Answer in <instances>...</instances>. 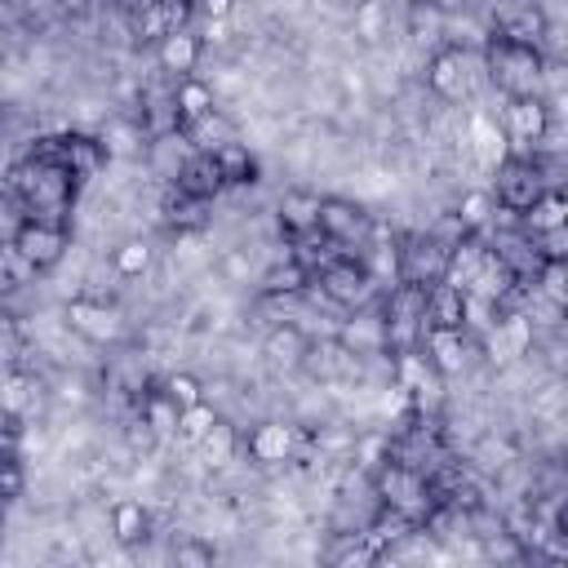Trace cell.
<instances>
[{
  "label": "cell",
  "mask_w": 568,
  "mask_h": 568,
  "mask_svg": "<svg viewBox=\"0 0 568 568\" xmlns=\"http://www.w3.org/2000/svg\"><path fill=\"white\" fill-rule=\"evenodd\" d=\"M306 333L297 328V324H271L266 328V337L257 342V351H262V364L271 368V373H297V364H302V355H306Z\"/></svg>",
  "instance_id": "14"
},
{
  "label": "cell",
  "mask_w": 568,
  "mask_h": 568,
  "mask_svg": "<svg viewBox=\"0 0 568 568\" xmlns=\"http://www.w3.org/2000/svg\"><path fill=\"white\" fill-rule=\"evenodd\" d=\"M4 426H13V417H9L4 408H0V430H4Z\"/></svg>",
  "instance_id": "44"
},
{
  "label": "cell",
  "mask_w": 568,
  "mask_h": 568,
  "mask_svg": "<svg viewBox=\"0 0 568 568\" xmlns=\"http://www.w3.org/2000/svg\"><path fill=\"white\" fill-rule=\"evenodd\" d=\"M191 9L200 18H231L235 13V0H191Z\"/></svg>",
  "instance_id": "42"
},
{
  "label": "cell",
  "mask_w": 568,
  "mask_h": 568,
  "mask_svg": "<svg viewBox=\"0 0 568 568\" xmlns=\"http://www.w3.org/2000/svg\"><path fill=\"white\" fill-rule=\"evenodd\" d=\"M213 160H217V173H222L226 186H253L257 151H248L240 138H235V142H222V146L213 151Z\"/></svg>",
  "instance_id": "24"
},
{
  "label": "cell",
  "mask_w": 568,
  "mask_h": 568,
  "mask_svg": "<svg viewBox=\"0 0 568 568\" xmlns=\"http://www.w3.org/2000/svg\"><path fill=\"white\" fill-rule=\"evenodd\" d=\"M453 209H457V217H462L470 231H479V226L488 222V213H493V191H488V186H470V191L457 195Z\"/></svg>",
  "instance_id": "35"
},
{
  "label": "cell",
  "mask_w": 568,
  "mask_h": 568,
  "mask_svg": "<svg viewBox=\"0 0 568 568\" xmlns=\"http://www.w3.org/2000/svg\"><path fill=\"white\" fill-rule=\"evenodd\" d=\"M191 151H195V146H191V138H186L182 124L169 129V133L146 138V169H151V178H155V182H173Z\"/></svg>",
  "instance_id": "16"
},
{
  "label": "cell",
  "mask_w": 568,
  "mask_h": 568,
  "mask_svg": "<svg viewBox=\"0 0 568 568\" xmlns=\"http://www.w3.org/2000/svg\"><path fill=\"white\" fill-rule=\"evenodd\" d=\"M186 129V138H191V146L195 151H217L222 142H235L240 138V120L235 115H226L222 106H213V111H204V115H195L191 124H182Z\"/></svg>",
  "instance_id": "21"
},
{
  "label": "cell",
  "mask_w": 568,
  "mask_h": 568,
  "mask_svg": "<svg viewBox=\"0 0 568 568\" xmlns=\"http://www.w3.org/2000/svg\"><path fill=\"white\" fill-rule=\"evenodd\" d=\"M93 138L102 142L106 160H138V155H142V142H146V133H142V124H138V115H115V111L98 124V133H93Z\"/></svg>",
  "instance_id": "18"
},
{
  "label": "cell",
  "mask_w": 568,
  "mask_h": 568,
  "mask_svg": "<svg viewBox=\"0 0 568 568\" xmlns=\"http://www.w3.org/2000/svg\"><path fill=\"white\" fill-rule=\"evenodd\" d=\"M390 359H395V382H399L404 390H417V386H426L430 377H439L435 364H430L426 355H417V351H395Z\"/></svg>",
  "instance_id": "34"
},
{
  "label": "cell",
  "mask_w": 568,
  "mask_h": 568,
  "mask_svg": "<svg viewBox=\"0 0 568 568\" xmlns=\"http://www.w3.org/2000/svg\"><path fill=\"white\" fill-rule=\"evenodd\" d=\"M386 457H390V435H386V430H373V426H368V430H355L351 462H355L359 470H368V475H373Z\"/></svg>",
  "instance_id": "31"
},
{
  "label": "cell",
  "mask_w": 568,
  "mask_h": 568,
  "mask_svg": "<svg viewBox=\"0 0 568 568\" xmlns=\"http://www.w3.org/2000/svg\"><path fill=\"white\" fill-rule=\"evenodd\" d=\"M368 226H373V213H364L359 200H351V195H320V231H324L333 244H342V248L355 244V248L364 253Z\"/></svg>",
  "instance_id": "5"
},
{
  "label": "cell",
  "mask_w": 568,
  "mask_h": 568,
  "mask_svg": "<svg viewBox=\"0 0 568 568\" xmlns=\"http://www.w3.org/2000/svg\"><path fill=\"white\" fill-rule=\"evenodd\" d=\"M430 4H435L439 13H462V9H470L475 0H430Z\"/></svg>",
  "instance_id": "43"
},
{
  "label": "cell",
  "mask_w": 568,
  "mask_h": 568,
  "mask_svg": "<svg viewBox=\"0 0 568 568\" xmlns=\"http://www.w3.org/2000/svg\"><path fill=\"white\" fill-rule=\"evenodd\" d=\"M426 89L439 98V102H466L470 98V53L466 49H453V44H439L430 58H426Z\"/></svg>",
  "instance_id": "6"
},
{
  "label": "cell",
  "mask_w": 568,
  "mask_h": 568,
  "mask_svg": "<svg viewBox=\"0 0 568 568\" xmlns=\"http://www.w3.org/2000/svg\"><path fill=\"white\" fill-rule=\"evenodd\" d=\"M111 262L120 271V280H142L151 266H155V248L146 235H124L115 248H111Z\"/></svg>",
  "instance_id": "26"
},
{
  "label": "cell",
  "mask_w": 568,
  "mask_h": 568,
  "mask_svg": "<svg viewBox=\"0 0 568 568\" xmlns=\"http://www.w3.org/2000/svg\"><path fill=\"white\" fill-rule=\"evenodd\" d=\"M257 284H262V293H302L306 284H311V271L302 266V262H275V266H266L262 275H257Z\"/></svg>",
  "instance_id": "30"
},
{
  "label": "cell",
  "mask_w": 568,
  "mask_h": 568,
  "mask_svg": "<svg viewBox=\"0 0 568 568\" xmlns=\"http://www.w3.org/2000/svg\"><path fill=\"white\" fill-rule=\"evenodd\" d=\"M532 240H537V253H541V262H546V257H564V253H568V226L541 231V235H532Z\"/></svg>",
  "instance_id": "41"
},
{
  "label": "cell",
  "mask_w": 568,
  "mask_h": 568,
  "mask_svg": "<svg viewBox=\"0 0 568 568\" xmlns=\"http://www.w3.org/2000/svg\"><path fill=\"white\" fill-rule=\"evenodd\" d=\"M422 342H426V359L435 364L439 377L466 373V364H470V355H475V346L466 342V328H439V324H430V328L422 333Z\"/></svg>",
  "instance_id": "12"
},
{
  "label": "cell",
  "mask_w": 568,
  "mask_h": 568,
  "mask_svg": "<svg viewBox=\"0 0 568 568\" xmlns=\"http://www.w3.org/2000/svg\"><path fill=\"white\" fill-rule=\"evenodd\" d=\"M293 444H297V422H284V417H262L248 430V457L271 470L293 462Z\"/></svg>",
  "instance_id": "11"
},
{
  "label": "cell",
  "mask_w": 568,
  "mask_h": 568,
  "mask_svg": "<svg viewBox=\"0 0 568 568\" xmlns=\"http://www.w3.org/2000/svg\"><path fill=\"white\" fill-rule=\"evenodd\" d=\"M373 493H377L382 506L399 510V515L413 519V524H422V519L430 515V506H435V493H430L426 475L413 470V466H399V462H390V457L373 470Z\"/></svg>",
  "instance_id": "1"
},
{
  "label": "cell",
  "mask_w": 568,
  "mask_h": 568,
  "mask_svg": "<svg viewBox=\"0 0 568 568\" xmlns=\"http://www.w3.org/2000/svg\"><path fill=\"white\" fill-rule=\"evenodd\" d=\"M22 351V328H18V315L0 311V359H18Z\"/></svg>",
  "instance_id": "39"
},
{
  "label": "cell",
  "mask_w": 568,
  "mask_h": 568,
  "mask_svg": "<svg viewBox=\"0 0 568 568\" xmlns=\"http://www.w3.org/2000/svg\"><path fill=\"white\" fill-rule=\"evenodd\" d=\"M550 124V111L541 98H506L501 106V129H506V142L515 155H532L528 146L541 138V129Z\"/></svg>",
  "instance_id": "7"
},
{
  "label": "cell",
  "mask_w": 568,
  "mask_h": 568,
  "mask_svg": "<svg viewBox=\"0 0 568 568\" xmlns=\"http://www.w3.org/2000/svg\"><path fill=\"white\" fill-rule=\"evenodd\" d=\"M155 4H186V0H155Z\"/></svg>",
  "instance_id": "47"
},
{
  "label": "cell",
  "mask_w": 568,
  "mask_h": 568,
  "mask_svg": "<svg viewBox=\"0 0 568 568\" xmlns=\"http://www.w3.org/2000/svg\"><path fill=\"white\" fill-rule=\"evenodd\" d=\"M532 288L541 297H550L555 306H564L568 302V266H564V257H546L537 266V275H532Z\"/></svg>",
  "instance_id": "33"
},
{
  "label": "cell",
  "mask_w": 568,
  "mask_h": 568,
  "mask_svg": "<svg viewBox=\"0 0 568 568\" xmlns=\"http://www.w3.org/2000/svg\"><path fill=\"white\" fill-rule=\"evenodd\" d=\"M444 262H448V248L435 244L426 231H417V235L399 248V280H404V284H417V288H430V284H439Z\"/></svg>",
  "instance_id": "10"
},
{
  "label": "cell",
  "mask_w": 568,
  "mask_h": 568,
  "mask_svg": "<svg viewBox=\"0 0 568 568\" xmlns=\"http://www.w3.org/2000/svg\"><path fill=\"white\" fill-rule=\"evenodd\" d=\"M346 36H355L364 49L386 44V36H390V13H386V4H382V0L355 4V9H351V31H346Z\"/></svg>",
  "instance_id": "25"
},
{
  "label": "cell",
  "mask_w": 568,
  "mask_h": 568,
  "mask_svg": "<svg viewBox=\"0 0 568 568\" xmlns=\"http://www.w3.org/2000/svg\"><path fill=\"white\" fill-rule=\"evenodd\" d=\"M342 4H346V9H355V4H368V0H342Z\"/></svg>",
  "instance_id": "46"
},
{
  "label": "cell",
  "mask_w": 568,
  "mask_h": 568,
  "mask_svg": "<svg viewBox=\"0 0 568 568\" xmlns=\"http://www.w3.org/2000/svg\"><path fill=\"white\" fill-rule=\"evenodd\" d=\"M169 559H173L178 568H213L217 550H213V541H209L204 532H186V537H178V541H173Z\"/></svg>",
  "instance_id": "32"
},
{
  "label": "cell",
  "mask_w": 568,
  "mask_h": 568,
  "mask_svg": "<svg viewBox=\"0 0 568 568\" xmlns=\"http://www.w3.org/2000/svg\"><path fill=\"white\" fill-rule=\"evenodd\" d=\"M62 320H67L71 333H80L84 342H98V346L120 342L124 328H129V320H124V311L115 302H93V297H67L62 302Z\"/></svg>",
  "instance_id": "3"
},
{
  "label": "cell",
  "mask_w": 568,
  "mask_h": 568,
  "mask_svg": "<svg viewBox=\"0 0 568 568\" xmlns=\"http://www.w3.org/2000/svg\"><path fill=\"white\" fill-rule=\"evenodd\" d=\"M133 404H138V413L151 422V430H155L160 439H173V435H178V404H173L164 390H151V395L133 399Z\"/></svg>",
  "instance_id": "29"
},
{
  "label": "cell",
  "mask_w": 568,
  "mask_h": 568,
  "mask_svg": "<svg viewBox=\"0 0 568 568\" xmlns=\"http://www.w3.org/2000/svg\"><path fill=\"white\" fill-rule=\"evenodd\" d=\"M0 311H4V302H0Z\"/></svg>",
  "instance_id": "48"
},
{
  "label": "cell",
  "mask_w": 568,
  "mask_h": 568,
  "mask_svg": "<svg viewBox=\"0 0 568 568\" xmlns=\"http://www.w3.org/2000/svg\"><path fill=\"white\" fill-rule=\"evenodd\" d=\"M497 204H510V209H528L546 186H541V178H537V164H532V155H506L497 169Z\"/></svg>",
  "instance_id": "9"
},
{
  "label": "cell",
  "mask_w": 568,
  "mask_h": 568,
  "mask_svg": "<svg viewBox=\"0 0 568 568\" xmlns=\"http://www.w3.org/2000/svg\"><path fill=\"white\" fill-rule=\"evenodd\" d=\"M200 44H217V49H226L231 44V36H240L235 31V18H204V27H200Z\"/></svg>",
  "instance_id": "40"
},
{
  "label": "cell",
  "mask_w": 568,
  "mask_h": 568,
  "mask_svg": "<svg viewBox=\"0 0 568 568\" xmlns=\"http://www.w3.org/2000/svg\"><path fill=\"white\" fill-rule=\"evenodd\" d=\"M173 106H178V120H182V124H191L195 115L213 111V106H217V98H213L209 80H200V75H182V80L173 84Z\"/></svg>",
  "instance_id": "27"
},
{
  "label": "cell",
  "mask_w": 568,
  "mask_h": 568,
  "mask_svg": "<svg viewBox=\"0 0 568 568\" xmlns=\"http://www.w3.org/2000/svg\"><path fill=\"white\" fill-rule=\"evenodd\" d=\"M9 53V40H4V27H0V58Z\"/></svg>",
  "instance_id": "45"
},
{
  "label": "cell",
  "mask_w": 568,
  "mask_h": 568,
  "mask_svg": "<svg viewBox=\"0 0 568 568\" xmlns=\"http://www.w3.org/2000/svg\"><path fill=\"white\" fill-rule=\"evenodd\" d=\"M102 164H106V151L93 133H67L62 138V169L71 173V182H93L102 178Z\"/></svg>",
  "instance_id": "19"
},
{
  "label": "cell",
  "mask_w": 568,
  "mask_h": 568,
  "mask_svg": "<svg viewBox=\"0 0 568 568\" xmlns=\"http://www.w3.org/2000/svg\"><path fill=\"white\" fill-rule=\"evenodd\" d=\"M426 324L462 328V293L448 288V284H430L426 288Z\"/></svg>",
  "instance_id": "28"
},
{
  "label": "cell",
  "mask_w": 568,
  "mask_h": 568,
  "mask_svg": "<svg viewBox=\"0 0 568 568\" xmlns=\"http://www.w3.org/2000/svg\"><path fill=\"white\" fill-rule=\"evenodd\" d=\"M532 337H537V333H532V320H528L524 311H501L497 324L479 333V351H484L488 368L497 373V368L524 359V355L532 351Z\"/></svg>",
  "instance_id": "4"
},
{
  "label": "cell",
  "mask_w": 568,
  "mask_h": 568,
  "mask_svg": "<svg viewBox=\"0 0 568 568\" xmlns=\"http://www.w3.org/2000/svg\"><path fill=\"white\" fill-rule=\"evenodd\" d=\"M426 235L435 240V244H444V248H453L457 240H466L470 235V226L457 217V209H444V213H435L430 222H426Z\"/></svg>",
  "instance_id": "38"
},
{
  "label": "cell",
  "mask_w": 568,
  "mask_h": 568,
  "mask_svg": "<svg viewBox=\"0 0 568 568\" xmlns=\"http://www.w3.org/2000/svg\"><path fill=\"white\" fill-rule=\"evenodd\" d=\"M217 417H222V413H217L209 399H200V404H191V408H178V435H182L186 444H195Z\"/></svg>",
  "instance_id": "36"
},
{
  "label": "cell",
  "mask_w": 568,
  "mask_h": 568,
  "mask_svg": "<svg viewBox=\"0 0 568 568\" xmlns=\"http://www.w3.org/2000/svg\"><path fill=\"white\" fill-rule=\"evenodd\" d=\"M271 217H275L280 235H288V240H293V235H306V231L320 226V195L306 191V186H293V191H284V195L275 200Z\"/></svg>",
  "instance_id": "15"
},
{
  "label": "cell",
  "mask_w": 568,
  "mask_h": 568,
  "mask_svg": "<svg viewBox=\"0 0 568 568\" xmlns=\"http://www.w3.org/2000/svg\"><path fill=\"white\" fill-rule=\"evenodd\" d=\"M173 186H178L182 195H195V200H213V195H217L226 182H222V173H217V160H213V151H191V155H186V164L178 169Z\"/></svg>",
  "instance_id": "20"
},
{
  "label": "cell",
  "mask_w": 568,
  "mask_h": 568,
  "mask_svg": "<svg viewBox=\"0 0 568 568\" xmlns=\"http://www.w3.org/2000/svg\"><path fill=\"white\" fill-rule=\"evenodd\" d=\"M235 448H240V430H235L231 417H217V422L195 439V453H200V462H204L209 470H222V466L235 457Z\"/></svg>",
  "instance_id": "22"
},
{
  "label": "cell",
  "mask_w": 568,
  "mask_h": 568,
  "mask_svg": "<svg viewBox=\"0 0 568 568\" xmlns=\"http://www.w3.org/2000/svg\"><path fill=\"white\" fill-rule=\"evenodd\" d=\"M555 226H568V200H564L559 191H541V195L519 213V231L541 235V231H555Z\"/></svg>",
  "instance_id": "23"
},
{
  "label": "cell",
  "mask_w": 568,
  "mask_h": 568,
  "mask_svg": "<svg viewBox=\"0 0 568 568\" xmlns=\"http://www.w3.org/2000/svg\"><path fill=\"white\" fill-rule=\"evenodd\" d=\"M200 58H204V44H200V31H191V27H173V31H164V36L155 40V62H160V71H169L173 80L195 75Z\"/></svg>",
  "instance_id": "13"
},
{
  "label": "cell",
  "mask_w": 568,
  "mask_h": 568,
  "mask_svg": "<svg viewBox=\"0 0 568 568\" xmlns=\"http://www.w3.org/2000/svg\"><path fill=\"white\" fill-rule=\"evenodd\" d=\"M106 515H111V537L120 546H142L151 537V510H146V501L138 493L111 497V510Z\"/></svg>",
  "instance_id": "17"
},
{
  "label": "cell",
  "mask_w": 568,
  "mask_h": 568,
  "mask_svg": "<svg viewBox=\"0 0 568 568\" xmlns=\"http://www.w3.org/2000/svg\"><path fill=\"white\" fill-rule=\"evenodd\" d=\"M320 293L333 302V306H346V311H355V306H373L377 302V280L364 271V262L359 257H333L328 266H320Z\"/></svg>",
  "instance_id": "2"
},
{
  "label": "cell",
  "mask_w": 568,
  "mask_h": 568,
  "mask_svg": "<svg viewBox=\"0 0 568 568\" xmlns=\"http://www.w3.org/2000/svg\"><path fill=\"white\" fill-rule=\"evenodd\" d=\"M13 244H18V253L36 266V271H49V266H58L62 262V253H67V231L62 226H53V222H36V217H22L18 222V231H13Z\"/></svg>",
  "instance_id": "8"
},
{
  "label": "cell",
  "mask_w": 568,
  "mask_h": 568,
  "mask_svg": "<svg viewBox=\"0 0 568 568\" xmlns=\"http://www.w3.org/2000/svg\"><path fill=\"white\" fill-rule=\"evenodd\" d=\"M160 386H164V395H169L178 408H191V404L204 399V382H200L195 373H164Z\"/></svg>",
  "instance_id": "37"
}]
</instances>
